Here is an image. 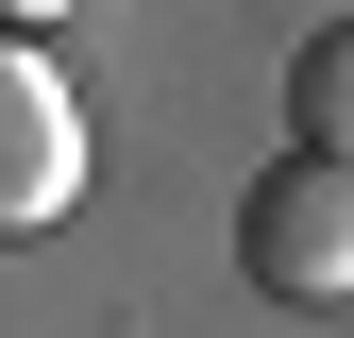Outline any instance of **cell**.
Here are the masks:
<instances>
[{"label": "cell", "instance_id": "cell-3", "mask_svg": "<svg viewBox=\"0 0 354 338\" xmlns=\"http://www.w3.org/2000/svg\"><path fill=\"white\" fill-rule=\"evenodd\" d=\"M287 136L304 152H354V34H304L287 51Z\"/></svg>", "mask_w": 354, "mask_h": 338}, {"label": "cell", "instance_id": "cell-4", "mask_svg": "<svg viewBox=\"0 0 354 338\" xmlns=\"http://www.w3.org/2000/svg\"><path fill=\"white\" fill-rule=\"evenodd\" d=\"M34 17H68V0H0V34H34Z\"/></svg>", "mask_w": 354, "mask_h": 338}, {"label": "cell", "instance_id": "cell-1", "mask_svg": "<svg viewBox=\"0 0 354 338\" xmlns=\"http://www.w3.org/2000/svg\"><path fill=\"white\" fill-rule=\"evenodd\" d=\"M236 271L270 305H354V152H287L236 186Z\"/></svg>", "mask_w": 354, "mask_h": 338}, {"label": "cell", "instance_id": "cell-2", "mask_svg": "<svg viewBox=\"0 0 354 338\" xmlns=\"http://www.w3.org/2000/svg\"><path fill=\"white\" fill-rule=\"evenodd\" d=\"M68 186H84V102L34 34H0V237L68 220Z\"/></svg>", "mask_w": 354, "mask_h": 338}]
</instances>
